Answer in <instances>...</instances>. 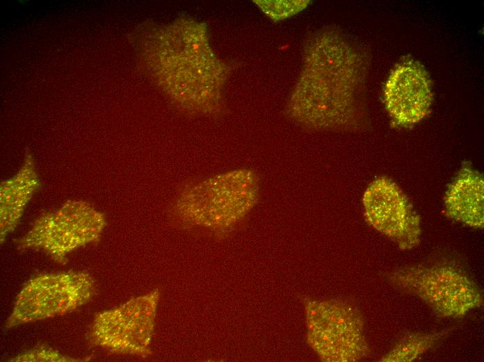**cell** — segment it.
Masks as SVG:
<instances>
[{"label": "cell", "mask_w": 484, "mask_h": 362, "mask_svg": "<svg viewBox=\"0 0 484 362\" xmlns=\"http://www.w3.org/2000/svg\"><path fill=\"white\" fill-rule=\"evenodd\" d=\"M95 278L86 271L42 273L24 283L5 324L7 329L65 315L92 301Z\"/></svg>", "instance_id": "6da1fadb"}, {"label": "cell", "mask_w": 484, "mask_h": 362, "mask_svg": "<svg viewBox=\"0 0 484 362\" xmlns=\"http://www.w3.org/2000/svg\"><path fill=\"white\" fill-rule=\"evenodd\" d=\"M394 288L421 299L442 317H460L483 302L481 290L462 271L445 265H415L386 276Z\"/></svg>", "instance_id": "7a4b0ae2"}, {"label": "cell", "mask_w": 484, "mask_h": 362, "mask_svg": "<svg viewBox=\"0 0 484 362\" xmlns=\"http://www.w3.org/2000/svg\"><path fill=\"white\" fill-rule=\"evenodd\" d=\"M106 226V218L90 204L68 200L54 211L42 214L17 240V249L40 250L64 265L67 255L98 242Z\"/></svg>", "instance_id": "3957f363"}, {"label": "cell", "mask_w": 484, "mask_h": 362, "mask_svg": "<svg viewBox=\"0 0 484 362\" xmlns=\"http://www.w3.org/2000/svg\"><path fill=\"white\" fill-rule=\"evenodd\" d=\"M307 340L324 361L353 362L366 357L369 347L360 310L341 299L308 302Z\"/></svg>", "instance_id": "277c9868"}, {"label": "cell", "mask_w": 484, "mask_h": 362, "mask_svg": "<svg viewBox=\"0 0 484 362\" xmlns=\"http://www.w3.org/2000/svg\"><path fill=\"white\" fill-rule=\"evenodd\" d=\"M159 294L153 290L96 313L86 333L88 343L115 353L149 354Z\"/></svg>", "instance_id": "5b68a950"}, {"label": "cell", "mask_w": 484, "mask_h": 362, "mask_svg": "<svg viewBox=\"0 0 484 362\" xmlns=\"http://www.w3.org/2000/svg\"><path fill=\"white\" fill-rule=\"evenodd\" d=\"M362 202L367 222L401 249L408 250L419 243V216L392 180L385 177L374 180L365 190Z\"/></svg>", "instance_id": "8992f818"}, {"label": "cell", "mask_w": 484, "mask_h": 362, "mask_svg": "<svg viewBox=\"0 0 484 362\" xmlns=\"http://www.w3.org/2000/svg\"><path fill=\"white\" fill-rule=\"evenodd\" d=\"M203 186L205 208L200 210L204 226L218 231L233 227L249 212L259 197V180L250 170H236L218 175ZM197 205V204H193ZM203 205V204H199Z\"/></svg>", "instance_id": "52a82bcc"}, {"label": "cell", "mask_w": 484, "mask_h": 362, "mask_svg": "<svg viewBox=\"0 0 484 362\" xmlns=\"http://www.w3.org/2000/svg\"><path fill=\"white\" fill-rule=\"evenodd\" d=\"M383 99L396 125L408 127L421 120L433 101L431 81L425 68L413 58L399 62L386 81Z\"/></svg>", "instance_id": "ba28073f"}, {"label": "cell", "mask_w": 484, "mask_h": 362, "mask_svg": "<svg viewBox=\"0 0 484 362\" xmlns=\"http://www.w3.org/2000/svg\"><path fill=\"white\" fill-rule=\"evenodd\" d=\"M484 182L482 175L464 164L449 185L444 201L446 215L475 228L484 225Z\"/></svg>", "instance_id": "9c48e42d"}, {"label": "cell", "mask_w": 484, "mask_h": 362, "mask_svg": "<svg viewBox=\"0 0 484 362\" xmlns=\"http://www.w3.org/2000/svg\"><path fill=\"white\" fill-rule=\"evenodd\" d=\"M31 156L26 157L18 172L2 181L0 187L1 243L17 226L24 210L40 187Z\"/></svg>", "instance_id": "30bf717a"}, {"label": "cell", "mask_w": 484, "mask_h": 362, "mask_svg": "<svg viewBox=\"0 0 484 362\" xmlns=\"http://www.w3.org/2000/svg\"><path fill=\"white\" fill-rule=\"evenodd\" d=\"M448 332H409L403 334L381 359L383 362H410L433 347Z\"/></svg>", "instance_id": "8fae6325"}, {"label": "cell", "mask_w": 484, "mask_h": 362, "mask_svg": "<svg viewBox=\"0 0 484 362\" xmlns=\"http://www.w3.org/2000/svg\"><path fill=\"white\" fill-rule=\"evenodd\" d=\"M87 359L74 358L60 353L46 345L25 350L8 359L10 362H78Z\"/></svg>", "instance_id": "7c38bea8"}]
</instances>
